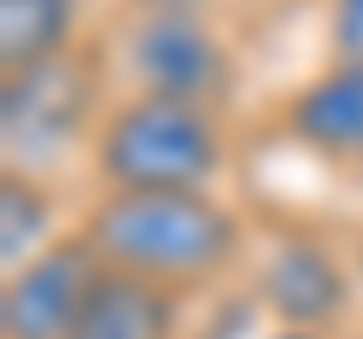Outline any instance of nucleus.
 Listing matches in <instances>:
<instances>
[{"instance_id": "nucleus-1", "label": "nucleus", "mask_w": 363, "mask_h": 339, "mask_svg": "<svg viewBox=\"0 0 363 339\" xmlns=\"http://www.w3.org/2000/svg\"><path fill=\"white\" fill-rule=\"evenodd\" d=\"M73 224L109 273L145 279L188 303L255 255L242 212L224 194H97Z\"/></svg>"}, {"instance_id": "nucleus-2", "label": "nucleus", "mask_w": 363, "mask_h": 339, "mask_svg": "<svg viewBox=\"0 0 363 339\" xmlns=\"http://www.w3.org/2000/svg\"><path fill=\"white\" fill-rule=\"evenodd\" d=\"M85 170L97 194H218L230 170L224 109L164 91H121L91 128Z\"/></svg>"}, {"instance_id": "nucleus-3", "label": "nucleus", "mask_w": 363, "mask_h": 339, "mask_svg": "<svg viewBox=\"0 0 363 339\" xmlns=\"http://www.w3.org/2000/svg\"><path fill=\"white\" fill-rule=\"evenodd\" d=\"M104 104H109L104 73H97V55L85 43L49 67L6 73L0 79V145H6V164L43 176L49 157L73 152V145L85 152Z\"/></svg>"}, {"instance_id": "nucleus-4", "label": "nucleus", "mask_w": 363, "mask_h": 339, "mask_svg": "<svg viewBox=\"0 0 363 339\" xmlns=\"http://www.w3.org/2000/svg\"><path fill=\"white\" fill-rule=\"evenodd\" d=\"M121 61H128V91H164L188 104H230L236 55L218 37L212 13H128L121 30Z\"/></svg>"}, {"instance_id": "nucleus-5", "label": "nucleus", "mask_w": 363, "mask_h": 339, "mask_svg": "<svg viewBox=\"0 0 363 339\" xmlns=\"http://www.w3.org/2000/svg\"><path fill=\"white\" fill-rule=\"evenodd\" d=\"M104 261L91 255L79 224H67L49 248L0 273V339H73Z\"/></svg>"}, {"instance_id": "nucleus-6", "label": "nucleus", "mask_w": 363, "mask_h": 339, "mask_svg": "<svg viewBox=\"0 0 363 339\" xmlns=\"http://www.w3.org/2000/svg\"><path fill=\"white\" fill-rule=\"evenodd\" d=\"M260 309L272 315V327H303V333H339L351 309V273L333 248L309 230H291L279 243H267L255 267Z\"/></svg>"}, {"instance_id": "nucleus-7", "label": "nucleus", "mask_w": 363, "mask_h": 339, "mask_svg": "<svg viewBox=\"0 0 363 339\" xmlns=\"http://www.w3.org/2000/svg\"><path fill=\"white\" fill-rule=\"evenodd\" d=\"M272 133L309 152L315 164L333 170H363V61H327L303 73L279 109H272Z\"/></svg>"}, {"instance_id": "nucleus-8", "label": "nucleus", "mask_w": 363, "mask_h": 339, "mask_svg": "<svg viewBox=\"0 0 363 339\" xmlns=\"http://www.w3.org/2000/svg\"><path fill=\"white\" fill-rule=\"evenodd\" d=\"M182 309H188V297L104 267L73 339H182Z\"/></svg>"}, {"instance_id": "nucleus-9", "label": "nucleus", "mask_w": 363, "mask_h": 339, "mask_svg": "<svg viewBox=\"0 0 363 339\" xmlns=\"http://www.w3.org/2000/svg\"><path fill=\"white\" fill-rule=\"evenodd\" d=\"M79 49V0H0V79Z\"/></svg>"}, {"instance_id": "nucleus-10", "label": "nucleus", "mask_w": 363, "mask_h": 339, "mask_svg": "<svg viewBox=\"0 0 363 339\" xmlns=\"http://www.w3.org/2000/svg\"><path fill=\"white\" fill-rule=\"evenodd\" d=\"M61 212H55V194L37 170H0V273L18 261H30L37 248H49L61 236Z\"/></svg>"}, {"instance_id": "nucleus-11", "label": "nucleus", "mask_w": 363, "mask_h": 339, "mask_svg": "<svg viewBox=\"0 0 363 339\" xmlns=\"http://www.w3.org/2000/svg\"><path fill=\"white\" fill-rule=\"evenodd\" d=\"M321 43L327 61H363V0H327Z\"/></svg>"}, {"instance_id": "nucleus-12", "label": "nucleus", "mask_w": 363, "mask_h": 339, "mask_svg": "<svg viewBox=\"0 0 363 339\" xmlns=\"http://www.w3.org/2000/svg\"><path fill=\"white\" fill-rule=\"evenodd\" d=\"M218 0H128V13H212Z\"/></svg>"}, {"instance_id": "nucleus-13", "label": "nucleus", "mask_w": 363, "mask_h": 339, "mask_svg": "<svg viewBox=\"0 0 363 339\" xmlns=\"http://www.w3.org/2000/svg\"><path fill=\"white\" fill-rule=\"evenodd\" d=\"M260 339H339V333H303V327H272V333H260Z\"/></svg>"}, {"instance_id": "nucleus-14", "label": "nucleus", "mask_w": 363, "mask_h": 339, "mask_svg": "<svg viewBox=\"0 0 363 339\" xmlns=\"http://www.w3.org/2000/svg\"><path fill=\"white\" fill-rule=\"evenodd\" d=\"M345 339H363V333H345Z\"/></svg>"}]
</instances>
